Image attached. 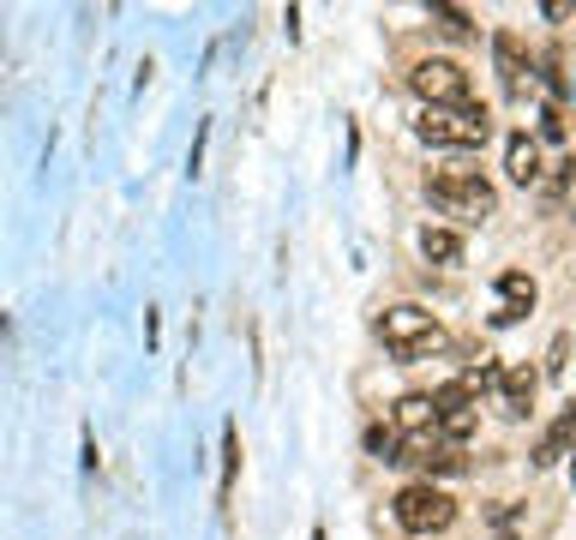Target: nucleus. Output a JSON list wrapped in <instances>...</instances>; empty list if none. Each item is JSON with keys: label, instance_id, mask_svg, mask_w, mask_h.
<instances>
[{"label": "nucleus", "instance_id": "obj_1", "mask_svg": "<svg viewBox=\"0 0 576 540\" xmlns=\"http://www.w3.org/2000/svg\"><path fill=\"white\" fill-rule=\"evenodd\" d=\"M427 204L451 223H486L498 216V187L481 169H439L427 175Z\"/></svg>", "mask_w": 576, "mask_h": 540}, {"label": "nucleus", "instance_id": "obj_2", "mask_svg": "<svg viewBox=\"0 0 576 540\" xmlns=\"http://www.w3.org/2000/svg\"><path fill=\"white\" fill-rule=\"evenodd\" d=\"M379 342L391 349L396 360H420L432 349H444V318L420 301H396L379 313Z\"/></svg>", "mask_w": 576, "mask_h": 540}, {"label": "nucleus", "instance_id": "obj_3", "mask_svg": "<svg viewBox=\"0 0 576 540\" xmlns=\"http://www.w3.org/2000/svg\"><path fill=\"white\" fill-rule=\"evenodd\" d=\"M415 133L427 138L432 150H481L486 138H493V114H486L481 102H468V109H420Z\"/></svg>", "mask_w": 576, "mask_h": 540}, {"label": "nucleus", "instance_id": "obj_4", "mask_svg": "<svg viewBox=\"0 0 576 540\" xmlns=\"http://www.w3.org/2000/svg\"><path fill=\"white\" fill-rule=\"evenodd\" d=\"M391 517H396L403 535H444L456 522V498L444 493V486H432V481H415V486H403V493L391 498Z\"/></svg>", "mask_w": 576, "mask_h": 540}, {"label": "nucleus", "instance_id": "obj_5", "mask_svg": "<svg viewBox=\"0 0 576 540\" xmlns=\"http://www.w3.org/2000/svg\"><path fill=\"white\" fill-rule=\"evenodd\" d=\"M408 90H415L427 109H468V102H475V79H468V67L463 60H444V55L415 60Z\"/></svg>", "mask_w": 576, "mask_h": 540}, {"label": "nucleus", "instance_id": "obj_6", "mask_svg": "<svg viewBox=\"0 0 576 540\" xmlns=\"http://www.w3.org/2000/svg\"><path fill=\"white\" fill-rule=\"evenodd\" d=\"M493 67H498V79H505L510 97H522V90H529L534 60H529V48H522L517 31H498V36H493Z\"/></svg>", "mask_w": 576, "mask_h": 540}, {"label": "nucleus", "instance_id": "obj_7", "mask_svg": "<svg viewBox=\"0 0 576 540\" xmlns=\"http://www.w3.org/2000/svg\"><path fill=\"white\" fill-rule=\"evenodd\" d=\"M534 301H541V289H534L529 270H505V277H498V313H493V325H517V318H529Z\"/></svg>", "mask_w": 576, "mask_h": 540}, {"label": "nucleus", "instance_id": "obj_8", "mask_svg": "<svg viewBox=\"0 0 576 540\" xmlns=\"http://www.w3.org/2000/svg\"><path fill=\"white\" fill-rule=\"evenodd\" d=\"M505 175H510V187H534V180H541V138L510 133L505 138Z\"/></svg>", "mask_w": 576, "mask_h": 540}, {"label": "nucleus", "instance_id": "obj_9", "mask_svg": "<svg viewBox=\"0 0 576 540\" xmlns=\"http://www.w3.org/2000/svg\"><path fill=\"white\" fill-rule=\"evenodd\" d=\"M534 384H541V372H534V367H510L505 379H498V408H505L510 420H529V408H534Z\"/></svg>", "mask_w": 576, "mask_h": 540}, {"label": "nucleus", "instance_id": "obj_10", "mask_svg": "<svg viewBox=\"0 0 576 540\" xmlns=\"http://www.w3.org/2000/svg\"><path fill=\"white\" fill-rule=\"evenodd\" d=\"M415 247H420V259H427V265H444V270L463 265V252H468L463 235H456L451 223H427V228L415 235Z\"/></svg>", "mask_w": 576, "mask_h": 540}, {"label": "nucleus", "instance_id": "obj_11", "mask_svg": "<svg viewBox=\"0 0 576 540\" xmlns=\"http://www.w3.org/2000/svg\"><path fill=\"white\" fill-rule=\"evenodd\" d=\"M571 439H576V403L558 408V420L541 432V445H534V469H553V462L571 450Z\"/></svg>", "mask_w": 576, "mask_h": 540}, {"label": "nucleus", "instance_id": "obj_12", "mask_svg": "<svg viewBox=\"0 0 576 540\" xmlns=\"http://www.w3.org/2000/svg\"><path fill=\"white\" fill-rule=\"evenodd\" d=\"M475 427H481V403H456V408H439V439L444 445H463V439H475Z\"/></svg>", "mask_w": 576, "mask_h": 540}, {"label": "nucleus", "instance_id": "obj_13", "mask_svg": "<svg viewBox=\"0 0 576 540\" xmlns=\"http://www.w3.org/2000/svg\"><path fill=\"white\" fill-rule=\"evenodd\" d=\"M366 457L373 462H408V439L396 427H366Z\"/></svg>", "mask_w": 576, "mask_h": 540}, {"label": "nucleus", "instance_id": "obj_14", "mask_svg": "<svg viewBox=\"0 0 576 540\" xmlns=\"http://www.w3.org/2000/svg\"><path fill=\"white\" fill-rule=\"evenodd\" d=\"M235 474H240V432L223 427V498L235 493Z\"/></svg>", "mask_w": 576, "mask_h": 540}, {"label": "nucleus", "instance_id": "obj_15", "mask_svg": "<svg viewBox=\"0 0 576 540\" xmlns=\"http://www.w3.org/2000/svg\"><path fill=\"white\" fill-rule=\"evenodd\" d=\"M432 19H439L451 36H468V31H475V24H468V12H463V7H444V0H432Z\"/></svg>", "mask_w": 576, "mask_h": 540}, {"label": "nucleus", "instance_id": "obj_16", "mask_svg": "<svg viewBox=\"0 0 576 540\" xmlns=\"http://www.w3.org/2000/svg\"><path fill=\"white\" fill-rule=\"evenodd\" d=\"M541 138H553V145L565 138V121H558V109H541Z\"/></svg>", "mask_w": 576, "mask_h": 540}, {"label": "nucleus", "instance_id": "obj_17", "mask_svg": "<svg viewBox=\"0 0 576 540\" xmlns=\"http://www.w3.org/2000/svg\"><path fill=\"white\" fill-rule=\"evenodd\" d=\"M565 355H571V337H558V342H553V360H546V372H553V379L565 372Z\"/></svg>", "mask_w": 576, "mask_h": 540}, {"label": "nucleus", "instance_id": "obj_18", "mask_svg": "<svg viewBox=\"0 0 576 540\" xmlns=\"http://www.w3.org/2000/svg\"><path fill=\"white\" fill-rule=\"evenodd\" d=\"M571 481H576V457H571Z\"/></svg>", "mask_w": 576, "mask_h": 540}]
</instances>
